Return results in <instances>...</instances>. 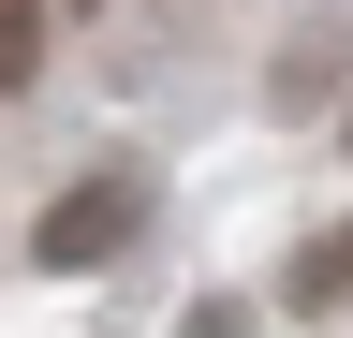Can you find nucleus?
<instances>
[{
  "instance_id": "nucleus-2",
  "label": "nucleus",
  "mask_w": 353,
  "mask_h": 338,
  "mask_svg": "<svg viewBox=\"0 0 353 338\" xmlns=\"http://www.w3.org/2000/svg\"><path fill=\"white\" fill-rule=\"evenodd\" d=\"M44 74V0H0V89H30Z\"/></svg>"
},
{
  "instance_id": "nucleus-3",
  "label": "nucleus",
  "mask_w": 353,
  "mask_h": 338,
  "mask_svg": "<svg viewBox=\"0 0 353 338\" xmlns=\"http://www.w3.org/2000/svg\"><path fill=\"white\" fill-rule=\"evenodd\" d=\"M339 294H353V221H339V235L294 265V309H339Z\"/></svg>"
},
{
  "instance_id": "nucleus-1",
  "label": "nucleus",
  "mask_w": 353,
  "mask_h": 338,
  "mask_svg": "<svg viewBox=\"0 0 353 338\" xmlns=\"http://www.w3.org/2000/svg\"><path fill=\"white\" fill-rule=\"evenodd\" d=\"M132 221H148V191H132V177H103V191H59V206L30 221V265H103Z\"/></svg>"
}]
</instances>
